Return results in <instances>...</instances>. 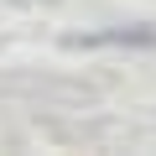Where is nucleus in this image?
Instances as JSON below:
<instances>
[{
  "instance_id": "f257e3e1",
  "label": "nucleus",
  "mask_w": 156,
  "mask_h": 156,
  "mask_svg": "<svg viewBox=\"0 0 156 156\" xmlns=\"http://www.w3.org/2000/svg\"><path fill=\"white\" fill-rule=\"evenodd\" d=\"M68 47H156V26H135V31H94V37H68Z\"/></svg>"
},
{
  "instance_id": "f03ea898",
  "label": "nucleus",
  "mask_w": 156,
  "mask_h": 156,
  "mask_svg": "<svg viewBox=\"0 0 156 156\" xmlns=\"http://www.w3.org/2000/svg\"><path fill=\"white\" fill-rule=\"evenodd\" d=\"M26 5H42V0H26Z\"/></svg>"
}]
</instances>
